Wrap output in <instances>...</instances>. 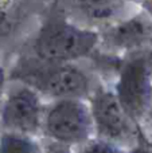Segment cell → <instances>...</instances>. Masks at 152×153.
Wrapping results in <instances>:
<instances>
[{
  "instance_id": "obj_1",
  "label": "cell",
  "mask_w": 152,
  "mask_h": 153,
  "mask_svg": "<svg viewBox=\"0 0 152 153\" xmlns=\"http://www.w3.org/2000/svg\"><path fill=\"white\" fill-rule=\"evenodd\" d=\"M10 78L54 100H82L94 91L88 73L75 63H48L37 58L22 59Z\"/></svg>"
},
{
  "instance_id": "obj_2",
  "label": "cell",
  "mask_w": 152,
  "mask_h": 153,
  "mask_svg": "<svg viewBox=\"0 0 152 153\" xmlns=\"http://www.w3.org/2000/svg\"><path fill=\"white\" fill-rule=\"evenodd\" d=\"M101 45L97 30L63 19H54L40 27L32 43L34 58L48 63H74L96 54Z\"/></svg>"
},
{
  "instance_id": "obj_3",
  "label": "cell",
  "mask_w": 152,
  "mask_h": 153,
  "mask_svg": "<svg viewBox=\"0 0 152 153\" xmlns=\"http://www.w3.org/2000/svg\"><path fill=\"white\" fill-rule=\"evenodd\" d=\"M115 93L132 122L137 124L148 114L152 94V76L144 51L131 54L118 70Z\"/></svg>"
},
{
  "instance_id": "obj_4",
  "label": "cell",
  "mask_w": 152,
  "mask_h": 153,
  "mask_svg": "<svg viewBox=\"0 0 152 153\" xmlns=\"http://www.w3.org/2000/svg\"><path fill=\"white\" fill-rule=\"evenodd\" d=\"M90 108L82 100H58L45 116V129L53 141L66 145L83 144L93 130Z\"/></svg>"
},
{
  "instance_id": "obj_5",
  "label": "cell",
  "mask_w": 152,
  "mask_h": 153,
  "mask_svg": "<svg viewBox=\"0 0 152 153\" xmlns=\"http://www.w3.org/2000/svg\"><path fill=\"white\" fill-rule=\"evenodd\" d=\"M90 113L101 140L115 144L125 143L133 137V122L124 111L113 90L102 86L94 89L90 97Z\"/></svg>"
},
{
  "instance_id": "obj_6",
  "label": "cell",
  "mask_w": 152,
  "mask_h": 153,
  "mask_svg": "<svg viewBox=\"0 0 152 153\" xmlns=\"http://www.w3.org/2000/svg\"><path fill=\"white\" fill-rule=\"evenodd\" d=\"M39 93L22 85L7 95L0 113V124L5 132L34 134L42 122Z\"/></svg>"
},
{
  "instance_id": "obj_7",
  "label": "cell",
  "mask_w": 152,
  "mask_h": 153,
  "mask_svg": "<svg viewBox=\"0 0 152 153\" xmlns=\"http://www.w3.org/2000/svg\"><path fill=\"white\" fill-rule=\"evenodd\" d=\"M100 35L101 45L110 51L140 53L152 47V18L147 12L127 16L105 27Z\"/></svg>"
},
{
  "instance_id": "obj_8",
  "label": "cell",
  "mask_w": 152,
  "mask_h": 153,
  "mask_svg": "<svg viewBox=\"0 0 152 153\" xmlns=\"http://www.w3.org/2000/svg\"><path fill=\"white\" fill-rule=\"evenodd\" d=\"M70 7L83 20L108 27L124 18L127 0H70Z\"/></svg>"
},
{
  "instance_id": "obj_9",
  "label": "cell",
  "mask_w": 152,
  "mask_h": 153,
  "mask_svg": "<svg viewBox=\"0 0 152 153\" xmlns=\"http://www.w3.org/2000/svg\"><path fill=\"white\" fill-rule=\"evenodd\" d=\"M22 23V13L18 8L8 0H0V48L18 36Z\"/></svg>"
},
{
  "instance_id": "obj_10",
  "label": "cell",
  "mask_w": 152,
  "mask_h": 153,
  "mask_svg": "<svg viewBox=\"0 0 152 153\" xmlns=\"http://www.w3.org/2000/svg\"><path fill=\"white\" fill-rule=\"evenodd\" d=\"M0 153H45L30 136L4 132L0 136Z\"/></svg>"
},
{
  "instance_id": "obj_11",
  "label": "cell",
  "mask_w": 152,
  "mask_h": 153,
  "mask_svg": "<svg viewBox=\"0 0 152 153\" xmlns=\"http://www.w3.org/2000/svg\"><path fill=\"white\" fill-rule=\"evenodd\" d=\"M82 153H121L113 143L105 140H97L86 144Z\"/></svg>"
},
{
  "instance_id": "obj_12",
  "label": "cell",
  "mask_w": 152,
  "mask_h": 153,
  "mask_svg": "<svg viewBox=\"0 0 152 153\" xmlns=\"http://www.w3.org/2000/svg\"><path fill=\"white\" fill-rule=\"evenodd\" d=\"M45 153H72V149H70V145L57 143V141H51L46 146Z\"/></svg>"
},
{
  "instance_id": "obj_13",
  "label": "cell",
  "mask_w": 152,
  "mask_h": 153,
  "mask_svg": "<svg viewBox=\"0 0 152 153\" xmlns=\"http://www.w3.org/2000/svg\"><path fill=\"white\" fill-rule=\"evenodd\" d=\"M129 153H152V149L148 146L147 143L142 141V143H139V145L135 146Z\"/></svg>"
},
{
  "instance_id": "obj_14",
  "label": "cell",
  "mask_w": 152,
  "mask_h": 153,
  "mask_svg": "<svg viewBox=\"0 0 152 153\" xmlns=\"http://www.w3.org/2000/svg\"><path fill=\"white\" fill-rule=\"evenodd\" d=\"M5 82H7V73H5L4 67L0 65V98H1L3 93H4Z\"/></svg>"
},
{
  "instance_id": "obj_15",
  "label": "cell",
  "mask_w": 152,
  "mask_h": 153,
  "mask_svg": "<svg viewBox=\"0 0 152 153\" xmlns=\"http://www.w3.org/2000/svg\"><path fill=\"white\" fill-rule=\"evenodd\" d=\"M144 56H145V63H147L148 71H150V74L152 76V47L144 51Z\"/></svg>"
},
{
  "instance_id": "obj_16",
  "label": "cell",
  "mask_w": 152,
  "mask_h": 153,
  "mask_svg": "<svg viewBox=\"0 0 152 153\" xmlns=\"http://www.w3.org/2000/svg\"><path fill=\"white\" fill-rule=\"evenodd\" d=\"M143 8L144 12H147L152 18V0H143Z\"/></svg>"
},
{
  "instance_id": "obj_17",
  "label": "cell",
  "mask_w": 152,
  "mask_h": 153,
  "mask_svg": "<svg viewBox=\"0 0 152 153\" xmlns=\"http://www.w3.org/2000/svg\"><path fill=\"white\" fill-rule=\"evenodd\" d=\"M147 116H150L152 118V94H151V101H150V108H148V114Z\"/></svg>"
}]
</instances>
